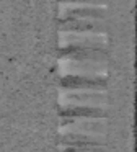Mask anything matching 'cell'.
I'll return each instance as SVG.
<instances>
[{
  "label": "cell",
  "mask_w": 137,
  "mask_h": 152,
  "mask_svg": "<svg viewBox=\"0 0 137 152\" xmlns=\"http://www.w3.org/2000/svg\"><path fill=\"white\" fill-rule=\"evenodd\" d=\"M60 62L68 69L65 77L103 79L106 72V54L96 48H62Z\"/></svg>",
  "instance_id": "1"
},
{
  "label": "cell",
  "mask_w": 137,
  "mask_h": 152,
  "mask_svg": "<svg viewBox=\"0 0 137 152\" xmlns=\"http://www.w3.org/2000/svg\"><path fill=\"white\" fill-rule=\"evenodd\" d=\"M60 48H96L103 49L106 44V33L100 26L82 25L72 20H60Z\"/></svg>",
  "instance_id": "2"
},
{
  "label": "cell",
  "mask_w": 137,
  "mask_h": 152,
  "mask_svg": "<svg viewBox=\"0 0 137 152\" xmlns=\"http://www.w3.org/2000/svg\"><path fill=\"white\" fill-rule=\"evenodd\" d=\"M109 0H59L60 17L74 10H101L104 12Z\"/></svg>",
  "instance_id": "3"
},
{
  "label": "cell",
  "mask_w": 137,
  "mask_h": 152,
  "mask_svg": "<svg viewBox=\"0 0 137 152\" xmlns=\"http://www.w3.org/2000/svg\"><path fill=\"white\" fill-rule=\"evenodd\" d=\"M72 20L82 25H90V26H100L103 28L104 23V12L101 10H74L62 15L60 20Z\"/></svg>",
  "instance_id": "4"
},
{
  "label": "cell",
  "mask_w": 137,
  "mask_h": 152,
  "mask_svg": "<svg viewBox=\"0 0 137 152\" xmlns=\"http://www.w3.org/2000/svg\"><path fill=\"white\" fill-rule=\"evenodd\" d=\"M62 87L68 90H98L104 92V79H88V77H64Z\"/></svg>",
  "instance_id": "5"
},
{
  "label": "cell",
  "mask_w": 137,
  "mask_h": 152,
  "mask_svg": "<svg viewBox=\"0 0 137 152\" xmlns=\"http://www.w3.org/2000/svg\"><path fill=\"white\" fill-rule=\"evenodd\" d=\"M74 119H103L106 116L103 108H91V106H65L62 110V118Z\"/></svg>",
  "instance_id": "6"
}]
</instances>
